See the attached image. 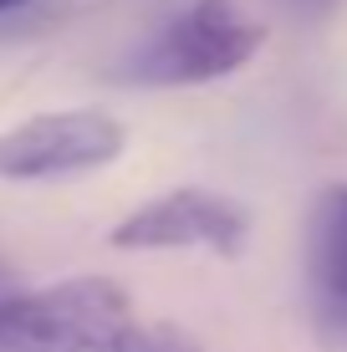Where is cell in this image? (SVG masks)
I'll return each mask as SVG.
<instances>
[{
  "instance_id": "ba28073f",
  "label": "cell",
  "mask_w": 347,
  "mask_h": 352,
  "mask_svg": "<svg viewBox=\"0 0 347 352\" xmlns=\"http://www.w3.org/2000/svg\"><path fill=\"white\" fill-rule=\"evenodd\" d=\"M26 0H0V16H10V10H21Z\"/></svg>"
},
{
  "instance_id": "5b68a950",
  "label": "cell",
  "mask_w": 347,
  "mask_h": 352,
  "mask_svg": "<svg viewBox=\"0 0 347 352\" xmlns=\"http://www.w3.org/2000/svg\"><path fill=\"white\" fill-rule=\"evenodd\" d=\"M306 311L327 352H347V184H327L306 214Z\"/></svg>"
},
{
  "instance_id": "8992f818",
  "label": "cell",
  "mask_w": 347,
  "mask_h": 352,
  "mask_svg": "<svg viewBox=\"0 0 347 352\" xmlns=\"http://www.w3.org/2000/svg\"><path fill=\"white\" fill-rule=\"evenodd\" d=\"M117 352H205V347L194 337H184L179 327H133Z\"/></svg>"
},
{
  "instance_id": "9c48e42d",
  "label": "cell",
  "mask_w": 347,
  "mask_h": 352,
  "mask_svg": "<svg viewBox=\"0 0 347 352\" xmlns=\"http://www.w3.org/2000/svg\"><path fill=\"white\" fill-rule=\"evenodd\" d=\"M10 291V271H5V261H0V296Z\"/></svg>"
},
{
  "instance_id": "6da1fadb",
  "label": "cell",
  "mask_w": 347,
  "mask_h": 352,
  "mask_svg": "<svg viewBox=\"0 0 347 352\" xmlns=\"http://www.w3.org/2000/svg\"><path fill=\"white\" fill-rule=\"evenodd\" d=\"M133 327V301L107 276L0 296V352H117Z\"/></svg>"
},
{
  "instance_id": "3957f363",
  "label": "cell",
  "mask_w": 347,
  "mask_h": 352,
  "mask_svg": "<svg viewBox=\"0 0 347 352\" xmlns=\"http://www.w3.org/2000/svg\"><path fill=\"white\" fill-rule=\"evenodd\" d=\"M128 148V128L98 107H67V113H36L26 123L0 133V179L5 184H41L107 168Z\"/></svg>"
},
{
  "instance_id": "7a4b0ae2",
  "label": "cell",
  "mask_w": 347,
  "mask_h": 352,
  "mask_svg": "<svg viewBox=\"0 0 347 352\" xmlns=\"http://www.w3.org/2000/svg\"><path fill=\"white\" fill-rule=\"evenodd\" d=\"M260 21H250L235 0H194L143 36L123 56L117 77L133 87H205L240 72L260 52Z\"/></svg>"
},
{
  "instance_id": "52a82bcc",
  "label": "cell",
  "mask_w": 347,
  "mask_h": 352,
  "mask_svg": "<svg viewBox=\"0 0 347 352\" xmlns=\"http://www.w3.org/2000/svg\"><path fill=\"white\" fill-rule=\"evenodd\" d=\"M302 16H327V10H337V0H291Z\"/></svg>"
},
{
  "instance_id": "277c9868",
  "label": "cell",
  "mask_w": 347,
  "mask_h": 352,
  "mask_svg": "<svg viewBox=\"0 0 347 352\" xmlns=\"http://www.w3.org/2000/svg\"><path fill=\"white\" fill-rule=\"evenodd\" d=\"M117 250H210V256H240L250 240V210L220 189H169L138 204L113 225Z\"/></svg>"
}]
</instances>
